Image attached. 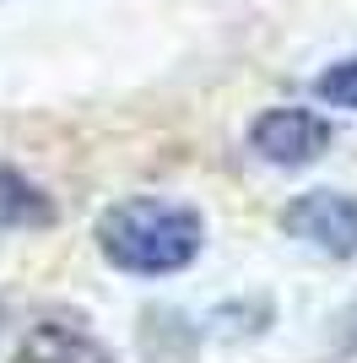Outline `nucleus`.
Wrapping results in <instances>:
<instances>
[{
    "label": "nucleus",
    "mask_w": 357,
    "mask_h": 363,
    "mask_svg": "<svg viewBox=\"0 0 357 363\" xmlns=\"http://www.w3.org/2000/svg\"><path fill=\"white\" fill-rule=\"evenodd\" d=\"M92 239H98V255L125 277H174L195 266L206 244V223L184 201L125 196L98 217Z\"/></svg>",
    "instance_id": "1"
},
{
    "label": "nucleus",
    "mask_w": 357,
    "mask_h": 363,
    "mask_svg": "<svg viewBox=\"0 0 357 363\" xmlns=\"http://www.w3.org/2000/svg\"><path fill=\"white\" fill-rule=\"evenodd\" d=\"M282 233L325 260L357 255V196L346 190H309L282 212Z\"/></svg>",
    "instance_id": "2"
},
{
    "label": "nucleus",
    "mask_w": 357,
    "mask_h": 363,
    "mask_svg": "<svg viewBox=\"0 0 357 363\" xmlns=\"http://www.w3.org/2000/svg\"><path fill=\"white\" fill-rule=\"evenodd\" d=\"M249 152L271 168H303L314 157H325L330 147V125L325 114L314 108H298V104H276V108H260L249 120Z\"/></svg>",
    "instance_id": "3"
},
{
    "label": "nucleus",
    "mask_w": 357,
    "mask_h": 363,
    "mask_svg": "<svg viewBox=\"0 0 357 363\" xmlns=\"http://www.w3.org/2000/svg\"><path fill=\"white\" fill-rule=\"evenodd\" d=\"M16 363H114V358H108V347L81 325V320L49 315V320H38V325L22 336Z\"/></svg>",
    "instance_id": "4"
},
{
    "label": "nucleus",
    "mask_w": 357,
    "mask_h": 363,
    "mask_svg": "<svg viewBox=\"0 0 357 363\" xmlns=\"http://www.w3.org/2000/svg\"><path fill=\"white\" fill-rule=\"evenodd\" d=\"M55 223V206L33 179H22L16 168H0V228H44Z\"/></svg>",
    "instance_id": "5"
},
{
    "label": "nucleus",
    "mask_w": 357,
    "mask_h": 363,
    "mask_svg": "<svg viewBox=\"0 0 357 363\" xmlns=\"http://www.w3.org/2000/svg\"><path fill=\"white\" fill-rule=\"evenodd\" d=\"M314 98L330 108H346V114H357V60H336L325 65V71L314 76Z\"/></svg>",
    "instance_id": "6"
},
{
    "label": "nucleus",
    "mask_w": 357,
    "mask_h": 363,
    "mask_svg": "<svg viewBox=\"0 0 357 363\" xmlns=\"http://www.w3.org/2000/svg\"><path fill=\"white\" fill-rule=\"evenodd\" d=\"M330 342H336V352H357V293L336 309V320H330Z\"/></svg>",
    "instance_id": "7"
}]
</instances>
